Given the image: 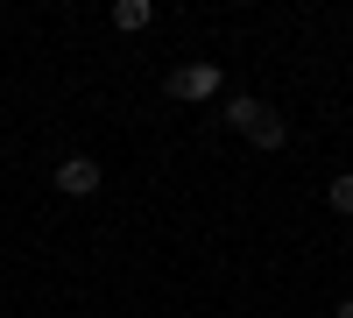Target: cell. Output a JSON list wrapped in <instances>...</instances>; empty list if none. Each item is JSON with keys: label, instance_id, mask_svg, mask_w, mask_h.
<instances>
[{"label": "cell", "instance_id": "1", "mask_svg": "<svg viewBox=\"0 0 353 318\" xmlns=\"http://www.w3.org/2000/svg\"><path fill=\"white\" fill-rule=\"evenodd\" d=\"M219 85H226V71L212 64V57H191V64L170 71V99H212Z\"/></svg>", "mask_w": 353, "mask_h": 318}, {"label": "cell", "instance_id": "2", "mask_svg": "<svg viewBox=\"0 0 353 318\" xmlns=\"http://www.w3.org/2000/svg\"><path fill=\"white\" fill-rule=\"evenodd\" d=\"M99 177H106V170H99L92 156H64V163H57V177H50V184L64 191V198H92V191H99Z\"/></svg>", "mask_w": 353, "mask_h": 318}, {"label": "cell", "instance_id": "3", "mask_svg": "<svg viewBox=\"0 0 353 318\" xmlns=\"http://www.w3.org/2000/svg\"><path fill=\"white\" fill-rule=\"evenodd\" d=\"M149 21H156V8H149V0H113V28H121V36H141Z\"/></svg>", "mask_w": 353, "mask_h": 318}, {"label": "cell", "instance_id": "4", "mask_svg": "<svg viewBox=\"0 0 353 318\" xmlns=\"http://www.w3.org/2000/svg\"><path fill=\"white\" fill-rule=\"evenodd\" d=\"M269 113V99H248V92H233L226 99V128H241V135H254V121Z\"/></svg>", "mask_w": 353, "mask_h": 318}, {"label": "cell", "instance_id": "5", "mask_svg": "<svg viewBox=\"0 0 353 318\" xmlns=\"http://www.w3.org/2000/svg\"><path fill=\"white\" fill-rule=\"evenodd\" d=\"M248 141H254V149H283V141H290V121H283V113L269 106V113L254 121V135H248Z\"/></svg>", "mask_w": 353, "mask_h": 318}, {"label": "cell", "instance_id": "6", "mask_svg": "<svg viewBox=\"0 0 353 318\" xmlns=\"http://www.w3.org/2000/svg\"><path fill=\"white\" fill-rule=\"evenodd\" d=\"M325 198H332V212H353V170H346V177H332Z\"/></svg>", "mask_w": 353, "mask_h": 318}, {"label": "cell", "instance_id": "7", "mask_svg": "<svg viewBox=\"0 0 353 318\" xmlns=\"http://www.w3.org/2000/svg\"><path fill=\"white\" fill-rule=\"evenodd\" d=\"M332 318H353V297H346V304H339V311H332Z\"/></svg>", "mask_w": 353, "mask_h": 318}]
</instances>
